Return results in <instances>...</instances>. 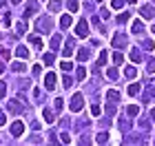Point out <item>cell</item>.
I'll list each match as a JSON object with an SVG mask.
<instances>
[{
	"label": "cell",
	"instance_id": "cell-25",
	"mask_svg": "<svg viewBox=\"0 0 155 146\" xmlns=\"http://www.w3.org/2000/svg\"><path fill=\"white\" fill-rule=\"evenodd\" d=\"M69 24H71V16L67 13V16H62V18H60V27H64V29H67Z\"/></svg>",
	"mask_w": 155,
	"mask_h": 146
},
{
	"label": "cell",
	"instance_id": "cell-53",
	"mask_svg": "<svg viewBox=\"0 0 155 146\" xmlns=\"http://www.w3.org/2000/svg\"><path fill=\"white\" fill-rule=\"evenodd\" d=\"M153 2H155V0H153Z\"/></svg>",
	"mask_w": 155,
	"mask_h": 146
},
{
	"label": "cell",
	"instance_id": "cell-50",
	"mask_svg": "<svg viewBox=\"0 0 155 146\" xmlns=\"http://www.w3.org/2000/svg\"><path fill=\"white\" fill-rule=\"evenodd\" d=\"M151 117H153V120H155V109H153V111H151Z\"/></svg>",
	"mask_w": 155,
	"mask_h": 146
},
{
	"label": "cell",
	"instance_id": "cell-11",
	"mask_svg": "<svg viewBox=\"0 0 155 146\" xmlns=\"http://www.w3.org/2000/svg\"><path fill=\"white\" fill-rule=\"evenodd\" d=\"M36 9H38V2H36V0H29V5H27V11H25V16H33V13H36Z\"/></svg>",
	"mask_w": 155,
	"mask_h": 146
},
{
	"label": "cell",
	"instance_id": "cell-12",
	"mask_svg": "<svg viewBox=\"0 0 155 146\" xmlns=\"http://www.w3.org/2000/svg\"><path fill=\"white\" fill-rule=\"evenodd\" d=\"M135 75H137V69H135V67H126V69H124V78L133 80Z\"/></svg>",
	"mask_w": 155,
	"mask_h": 146
},
{
	"label": "cell",
	"instance_id": "cell-9",
	"mask_svg": "<svg viewBox=\"0 0 155 146\" xmlns=\"http://www.w3.org/2000/svg\"><path fill=\"white\" fill-rule=\"evenodd\" d=\"M126 42H129V40H126V36H124V33H117V36L113 38V47H117V49L126 47Z\"/></svg>",
	"mask_w": 155,
	"mask_h": 146
},
{
	"label": "cell",
	"instance_id": "cell-5",
	"mask_svg": "<svg viewBox=\"0 0 155 146\" xmlns=\"http://www.w3.org/2000/svg\"><path fill=\"white\" fill-rule=\"evenodd\" d=\"M55 82H58L55 73H47V75H45V86H47V91H53V89H55Z\"/></svg>",
	"mask_w": 155,
	"mask_h": 146
},
{
	"label": "cell",
	"instance_id": "cell-52",
	"mask_svg": "<svg viewBox=\"0 0 155 146\" xmlns=\"http://www.w3.org/2000/svg\"><path fill=\"white\" fill-rule=\"evenodd\" d=\"M97 2H102V0H97Z\"/></svg>",
	"mask_w": 155,
	"mask_h": 146
},
{
	"label": "cell",
	"instance_id": "cell-26",
	"mask_svg": "<svg viewBox=\"0 0 155 146\" xmlns=\"http://www.w3.org/2000/svg\"><path fill=\"white\" fill-rule=\"evenodd\" d=\"M140 93V84H137V82H133V84L129 86V95H137Z\"/></svg>",
	"mask_w": 155,
	"mask_h": 146
},
{
	"label": "cell",
	"instance_id": "cell-42",
	"mask_svg": "<svg viewBox=\"0 0 155 146\" xmlns=\"http://www.w3.org/2000/svg\"><path fill=\"white\" fill-rule=\"evenodd\" d=\"M62 104H64V102H62L60 97H55V102H53V106H55V111H60V109H62Z\"/></svg>",
	"mask_w": 155,
	"mask_h": 146
},
{
	"label": "cell",
	"instance_id": "cell-4",
	"mask_svg": "<svg viewBox=\"0 0 155 146\" xmlns=\"http://www.w3.org/2000/svg\"><path fill=\"white\" fill-rule=\"evenodd\" d=\"M75 36H78V38H87V36H89V24H87V20H80V22H78Z\"/></svg>",
	"mask_w": 155,
	"mask_h": 146
},
{
	"label": "cell",
	"instance_id": "cell-21",
	"mask_svg": "<svg viewBox=\"0 0 155 146\" xmlns=\"http://www.w3.org/2000/svg\"><path fill=\"white\" fill-rule=\"evenodd\" d=\"M13 71H16V73H25L27 64H25V62H16V64H13Z\"/></svg>",
	"mask_w": 155,
	"mask_h": 146
},
{
	"label": "cell",
	"instance_id": "cell-49",
	"mask_svg": "<svg viewBox=\"0 0 155 146\" xmlns=\"http://www.w3.org/2000/svg\"><path fill=\"white\" fill-rule=\"evenodd\" d=\"M11 2H13V5H20V2H22V0H11Z\"/></svg>",
	"mask_w": 155,
	"mask_h": 146
},
{
	"label": "cell",
	"instance_id": "cell-33",
	"mask_svg": "<svg viewBox=\"0 0 155 146\" xmlns=\"http://www.w3.org/2000/svg\"><path fill=\"white\" fill-rule=\"evenodd\" d=\"M142 49H146V51H153V40H144V42H142Z\"/></svg>",
	"mask_w": 155,
	"mask_h": 146
},
{
	"label": "cell",
	"instance_id": "cell-7",
	"mask_svg": "<svg viewBox=\"0 0 155 146\" xmlns=\"http://www.w3.org/2000/svg\"><path fill=\"white\" fill-rule=\"evenodd\" d=\"M140 16H142L144 20H151V18H155V9H153L151 5H146V7L140 9Z\"/></svg>",
	"mask_w": 155,
	"mask_h": 146
},
{
	"label": "cell",
	"instance_id": "cell-39",
	"mask_svg": "<svg viewBox=\"0 0 155 146\" xmlns=\"http://www.w3.org/2000/svg\"><path fill=\"white\" fill-rule=\"evenodd\" d=\"M5 124H7V113L0 111V126H5Z\"/></svg>",
	"mask_w": 155,
	"mask_h": 146
},
{
	"label": "cell",
	"instance_id": "cell-19",
	"mask_svg": "<svg viewBox=\"0 0 155 146\" xmlns=\"http://www.w3.org/2000/svg\"><path fill=\"white\" fill-rule=\"evenodd\" d=\"M75 78L82 82L84 78H87V69H84V67H78V71H75Z\"/></svg>",
	"mask_w": 155,
	"mask_h": 146
},
{
	"label": "cell",
	"instance_id": "cell-23",
	"mask_svg": "<svg viewBox=\"0 0 155 146\" xmlns=\"http://www.w3.org/2000/svg\"><path fill=\"white\" fill-rule=\"evenodd\" d=\"M107 100H111V102H117V100H120V93H117V91H113V89H111V91L107 93Z\"/></svg>",
	"mask_w": 155,
	"mask_h": 146
},
{
	"label": "cell",
	"instance_id": "cell-38",
	"mask_svg": "<svg viewBox=\"0 0 155 146\" xmlns=\"http://www.w3.org/2000/svg\"><path fill=\"white\" fill-rule=\"evenodd\" d=\"M33 97H36V102H40V97H42V91H40V89L36 86V89H33Z\"/></svg>",
	"mask_w": 155,
	"mask_h": 146
},
{
	"label": "cell",
	"instance_id": "cell-17",
	"mask_svg": "<svg viewBox=\"0 0 155 146\" xmlns=\"http://www.w3.org/2000/svg\"><path fill=\"white\" fill-rule=\"evenodd\" d=\"M89 55H91V51H89V49H80V51H78V60H80V62H84V60H89Z\"/></svg>",
	"mask_w": 155,
	"mask_h": 146
},
{
	"label": "cell",
	"instance_id": "cell-29",
	"mask_svg": "<svg viewBox=\"0 0 155 146\" xmlns=\"http://www.w3.org/2000/svg\"><path fill=\"white\" fill-rule=\"evenodd\" d=\"M60 7H62V2H58V0H51V2H49V9L51 11H60Z\"/></svg>",
	"mask_w": 155,
	"mask_h": 146
},
{
	"label": "cell",
	"instance_id": "cell-51",
	"mask_svg": "<svg viewBox=\"0 0 155 146\" xmlns=\"http://www.w3.org/2000/svg\"><path fill=\"white\" fill-rule=\"evenodd\" d=\"M153 33H155V27H153Z\"/></svg>",
	"mask_w": 155,
	"mask_h": 146
},
{
	"label": "cell",
	"instance_id": "cell-20",
	"mask_svg": "<svg viewBox=\"0 0 155 146\" xmlns=\"http://www.w3.org/2000/svg\"><path fill=\"white\" fill-rule=\"evenodd\" d=\"M142 31H144L142 20H135V22H133V33H142Z\"/></svg>",
	"mask_w": 155,
	"mask_h": 146
},
{
	"label": "cell",
	"instance_id": "cell-1",
	"mask_svg": "<svg viewBox=\"0 0 155 146\" xmlns=\"http://www.w3.org/2000/svg\"><path fill=\"white\" fill-rule=\"evenodd\" d=\"M36 29L42 31V33H49L51 31V18H47V16H42L36 20Z\"/></svg>",
	"mask_w": 155,
	"mask_h": 146
},
{
	"label": "cell",
	"instance_id": "cell-44",
	"mask_svg": "<svg viewBox=\"0 0 155 146\" xmlns=\"http://www.w3.org/2000/svg\"><path fill=\"white\" fill-rule=\"evenodd\" d=\"M40 73H42V67L36 64V67H33V75H40Z\"/></svg>",
	"mask_w": 155,
	"mask_h": 146
},
{
	"label": "cell",
	"instance_id": "cell-15",
	"mask_svg": "<svg viewBox=\"0 0 155 146\" xmlns=\"http://www.w3.org/2000/svg\"><path fill=\"white\" fill-rule=\"evenodd\" d=\"M60 44H62V36H53L51 38V49H53V51H58Z\"/></svg>",
	"mask_w": 155,
	"mask_h": 146
},
{
	"label": "cell",
	"instance_id": "cell-40",
	"mask_svg": "<svg viewBox=\"0 0 155 146\" xmlns=\"http://www.w3.org/2000/svg\"><path fill=\"white\" fill-rule=\"evenodd\" d=\"M91 113H93V115H100V113H102V109L97 106V104H93V106H91Z\"/></svg>",
	"mask_w": 155,
	"mask_h": 146
},
{
	"label": "cell",
	"instance_id": "cell-32",
	"mask_svg": "<svg viewBox=\"0 0 155 146\" xmlns=\"http://www.w3.org/2000/svg\"><path fill=\"white\" fill-rule=\"evenodd\" d=\"M113 62H115V64H122V62H124V55H122V53H113Z\"/></svg>",
	"mask_w": 155,
	"mask_h": 146
},
{
	"label": "cell",
	"instance_id": "cell-8",
	"mask_svg": "<svg viewBox=\"0 0 155 146\" xmlns=\"http://www.w3.org/2000/svg\"><path fill=\"white\" fill-rule=\"evenodd\" d=\"M73 49H75V40L71 38V40L67 42V47L62 49V55H64V58H71V55H73Z\"/></svg>",
	"mask_w": 155,
	"mask_h": 146
},
{
	"label": "cell",
	"instance_id": "cell-46",
	"mask_svg": "<svg viewBox=\"0 0 155 146\" xmlns=\"http://www.w3.org/2000/svg\"><path fill=\"white\" fill-rule=\"evenodd\" d=\"M0 55H2V58H9V51H7V49H2V47H0Z\"/></svg>",
	"mask_w": 155,
	"mask_h": 146
},
{
	"label": "cell",
	"instance_id": "cell-13",
	"mask_svg": "<svg viewBox=\"0 0 155 146\" xmlns=\"http://www.w3.org/2000/svg\"><path fill=\"white\" fill-rule=\"evenodd\" d=\"M95 142H97V144H107V142H109V133H107V131H100L97 137H95Z\"/></svg>",
	"mask_w": 155,
	"mask_h": 146
},
{
	"label": "cell",
	"instance_id": "cell-10",
	"mask_svg": "<svg viewBox=\"0 0 155 146\" xmlns=\"http://www.w3.org/2000/svg\"><path fill=\"white\" fill-rule=\"evenodd\" d=\"M16 55H18V58H22V60H27V58H29V49L22 47V44L16 47Z\"/></svg>",
	"mask_w": 155,
	"mask_h": 146
},
{
	"label": "cell",
	"instance_id": "cell-18",
	"mask_svg": "<svg viewBox=\"0 0 155 146\" xmlns=\"http://www.w3.org/2000/svg\"><path fill=\"white\" fill-rule=\"evenodd\" d=\"M25 31H27V22H25V20H20V22L16 24V33H18V36H22Z\"/></svg>",
	"mask_w": 155,
	"mask_h": 146
},
{
	"label": "cell",
	"instance_id": "cell-30",
	"mask_svg": "<svg viewBox=\"0 0 155 146\" xmlns=\"http://www.w3.org/2000/svg\"><path fill=\"white\" fill-rule=\"evenodd\" d=\"M126 113H129V115H137V113H140V106L131 104V106H126Z\"/></svg>",
	"mask_w": 155,
	"mask_h": 146
},
{
	"label": "cell",
	"instance_id": "cell-35",
	"mask_svg": "<svg viewBox=\"0 0 155 146\" xmlns=\"http://www.w3.org/2000/svg\"><path fill=\"white\" fill-rule=\"evenodd\" d=\"M111 7H113V9H122V7H124V0H113Z\"/></svg>",
	"mask_w": 155,
	"mask_h": 146
},
{
	"label": "cell",
	"instance_id": "cell-41",
	"mask_svg": "<svg viewBox=\"0 0 155 146\" xmlns=\"http://www.w3.org/2000/svg\"><path fill=\"white\" fill-rule=\"evenodd\" d=\"M62 84H64V86L69 89V86H71V84H73V80H71V78H69V75H64V80H62Z\"/></svg>",
	"mask_w": 155,
	"mask_h": 146
},
{
	"label": "cell",
	"instance_id": "cell-43",
	"mask_svg": "<svg viewBox=\"0 0 155 146\" xmlns=\"http://www.w3.org/2000/svg\"><path fill=\"white\" fill-rule=\"evenodd\" d=\"M146 71H151V73L155 71V60H151V62H149V64H146Z\"/></svg>",
	"mask_w": 155,
	"mask_h": 146
},
{
	"label": "cell",
	"instance_id": "cell-45",
	"mask_svg": "<svg viewBox=\"0 0 155 146\" xmlns=\"http://www.w3.org/2000/svg\"><path fill=\"white\" fill-rule=\"evenodd\" d=\"M5 93H7V86L2 84V82H0V97H5Z\"/></svg>",
	"mask_w": 155,
	"mask_h": 146
},
{
	"label": "cell",
	"instance_id": "cell-48",
	"mask_svg": "<svg viewBox=\"0 0 155 146\" xmlns=\"http://www.w3.org/2000/svg\"><path fill=\"white\" fill-rule=\"evenodd\" d=\"M7 5V0H0V9H2V7Z\"/></svg>",
	"mask_w": 155,
	"mask_h": 146
},
{
	"label": "cell",
	"instance_id": "cell-34",
	"mask_svg": "<svg viewBox=\"0 0 155 146\" xmlns=\"http://www.w3.org/2000/svg\"><path fill=\"white\" fill-rule=\"evenodd\" d=\"M62 71H71V69H73V64H71V62H69V60H64V62H62Z\"/></svg>",
	"mask_w": 155,
	"mask_h": 146
},
{
	"label": "cell",
	"instance_id": "cell-24",
	"mask_svg": "<svg viewBox=\"0 0 155 146\" xmlns=\"http://www.w3.org/2000/svg\"><path fill=\"white\" fill-rule=\"evenodd\" d=\"M67 9H69V11H78V9H80L78 0H69V2H67Z\"/></svg>",
	"mask_w": 155,
	"mask_h": 146
},
{
	"label": "cell",
	"instance_id": "cell-3",
	"mask_svg": "<svg viewBox=\"0 0 155 146\" xmlns=\"http://www.w3.org/2000/svg\"><path fill=\"white\" fill-rule=\"evenodd\" d=\"M7 109H9V113H13V115H20L25 111V106L18 100H9V102H7Z\"/></svg>",
	"mask_w": 155,
	"mask_h": 146
},
{
	"label": "cell",
	"instance_id": "cell-28",
	"mask_svg": "<svg viewBox=\"0 0 155 146\" xmlns=\"http://www.w3.org/2000/svg\"><path fill=\"white\" fill-rule=\"evenodd\" d=\"M29 42H31V44H33V47H38V49H40V47H42V40H40V38H38V36H29Z\"/></svg>",
	"mask_w": 155,
	"mask_h": 146
},
{
	"label": "cell",
	"instance_id": "cell-16",
	"mask_svg": "<svg viewBox=\"0 0 155 146\" xmlns=\"http://www.w3.org/2000/svg\"><path fill=\"white\" fill-rule=\"evenodd\" d=\"M131 60L135 62V64H137V62H142V53H140V49H131Z\"/></svg>",
	"mask_w": 155,
	"mask_h": 146
},
{
	"label": "cell",
	"instance_id": "cell-14",
	"mask_svg": "<svg viewBox=\"0 0 155 146\" xmlns=\"http://www.w3.org/2000/svg\"><path fill=\"white\" fill-rule=\"evenodd\" d=\"M42 115H45V122H47V124H53L55 117H53V111H51V109H45V111H42Z\"/></svg>",
	"mask_w": 155,
	"mask_h": 146
},
{
	"label": "cell",
	"instance_id": "cell-31",
	"mask_svg": "<svg viewBox=\"0 0 155 146\" xmlns=\"http://www.w3.org/2000/svg\"><path fill=\"white\" fill-rule=\"evenodd\" d=\"M129 18H131V13H129V11H126V13H120V16H117V22H120V24H124Z\"/></svg>",
	"mask_w": 155,
	"mask_h": 146
},
{
	"label": "cell",
	"instance_id": "cell-22",
	"mask_svg": "<svg viewBox=\"0 0 155 146\" xmlns=\"http://www.w3.org/2000/svg\"><path fill=\"white\" fill-rule=\"evenodd\" d=\"M42 60H45V64H49V67H51L53 62H55V51H53V53H47V55H45Z\"/></svg>",
	"mask_w": 155,
	"mask_h": 146
},
{
	"label": "cell",
	"instance_id": "cell-6",
	"mask_svg": "<svg viewBox=\"0 0 155 146\" xmlns=\"http://www.w3.org/2000/svg\"><path fill=\"white\" fill-rule=\"evenodd\" d=\"M22 133H25V124L20 122V120L13 122V124H11V135H13V137H20Z\"/></svg>",
	"mask_w": 155,
	"mask_h": 146
},
{
	"label": "cell",
	"instance_id": "cell-47",
	"mask_svg": "<svg viewBox=\"0 0 155 146\" xmlns=\"http://www.w3.org/2000/svg\"><path fill=\"white\" fill-rule=\"evenodd\" d=\"M2 73H5V64L0 62V75H2Z\"/></svg>",
	"mask_w": 155,
	"mask_h": 146
},
{
	"label": "cell",
	"instance_id": "cell-37",
	"mask_svg": "<svg viewBox=\"0 0 155 146\" xmlns=\"http://www.w3.org/2000/svg\"><path fill=\"white\" fill-rule=\"evenodd\" d=\"M60 140L64 144H71V135H69V133H60Z\"/></svg>",
	"mask_w": 155,
	"mask_h": 146
},
{
	"label": "cell",
	"instance_id": "cell-36",
	"mask_svg": "<svg viewBox=\"0 0 155 146\" xmlns=\"http://www.w3.org/2000/svg\"><path fill=\"white\" fill-rule=\"evenodd\" d=\"M107 75H109L111 80H117V69H109V71H107Z\"/></svg>",
	"mask_w": 155,
	"mask_h": 146
},
{
	"label": "cell",
	"instance_id": "cell-2",
	"mask_svg": "<svg viewBox=\"0 0 155 146\" xmlns=\"http://www.w3.org/2000/svg\"><path fill=\"white\" fill-rule=\"evenodd\" d=\"M69 106H71L73 113L82 111V106H84V97H82V93H75V95L71 97V102H69Z\"/></svg>",
	"mask_w": 155,
	"mask_h": 146
},
{
	"label": "cell",
	"instance_id": "cell-27",
	"mask_svg": "<svg viewBox=\"0 0 155 146\" xmlns=\"http://www.w3.org/2000/svg\"><path fill=\"white\" fill-rule=\"evenodd\" d=\"M107 58H109V53H107V51H102V53H100V58H97V67L107 64Z\"/></svg>",
	"mask_w": 155,
	"mask_h": 146
}]
</instances>
